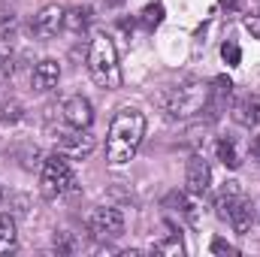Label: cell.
Masks as SVG:
<instances>
[{
    "label": "cell",
    "instance_id": "cell-1",
    "mask_svg": "<svg viewBox=\"0 0 260 257\" xmlns=\"http://www.w3.org/2000/svg\"><path fill=\"white\" fill-rule=\"evenodd\" d=\"M142 136H145V115L139 109H130V106L118 109L112 124H109V133H106V160L112 167L127 164L139 151Z\"/></svg>",
    "mask_w": 260,
    "mask_h": 257
},
{
    "label": "cell",
    "instance_id": "cell-2",
    "mask_svg": "<svg viewBox=\"0 0 260 257\" xmlns=\"http://www.w3.org/2000/svg\"><path fill=\"white\" fill-rule=\"evenodd\" d=\"M88 73H91L94 85L103 88V91H118L121 88L118 52H115V43L106 34H94V40L88 46Z\"/></svg>",
    "mask_w": 260,
    "mask_h": 257
},
{
    "label": "cell",
    "instance_id": "cell-3",
    "mask_svg": "<svg viewBox=\"0 0 260 257\" xmlns=\"http://www.w3.org/2000/svg\"><path fill=\"white\" fill-rule=\"evenodd\" d=\"M73 188H76V176L70 170L67 154H61V151L49 154L43 160V173H40V191H43V197L46 200H58L67 191H73Z\"/></svg>",
    "mask_w": 260,
    "mask_h": 257
},
{
    "label": "cell",
    "instance_id": "cell-4",
    "mask_svg": "<svg viewBox=\"0 0 260 257\" xmlns=\"http://www.w3.org/2000/svg\"><path fill=\"white\" fill-rule=\"evenodd\" d=\"M206 97H209V88L200 79H188L185 85H179L173 91L167 109H170L173 118H188V115H194V112H200L206 106Z\"/></svg>",
    "mask_w": 260,
    "mask_h": 257
},
{
    "label": "cell",
    "instance_id": "cell-5",
    "mask_svg": "<svg viewBox=\"0 0 260 257\" xmlns=\"http://www.w3.org/2000/svg\"><path fill=\"white\" fill-rule=\"evenodd\" d=\"M88 227H91V233L100 236V239H115V236L124 233V215H121L118 209H106V206H103V209H94V212H91Z\"/></svg>",
    "mask_w": 260,
    "mask_h": 257
},
{
    "label": "cell",
    "instance_id": "cell-6",
    "mask_svg": "<svg viewBox=\"0 0 260 257\" xmlns=\"http://www.w3.org/2000/svg\"><path fill=\"white\" fill-rule=\"evenodd\" d=\"M58 145L64 148L67 154H73V157H88L91 151H94V136L88 133V130H58Z\"/></svg>",
    "mask_w": 260,
    "mask_h": 257
},
{
    "label": "cell",
    "instance_id": "cell-7",
    "mask_svg": "<svg viewBox=\"0 0 260 257\" xmlns=\"http://www.w3.org/2000/svg\"><path fill=\"white\" fill-rule=\"evenodd\" d=\"M230 94H233V82L227 79V76H218L215 82H212V88H209V97H206V112H209V118L215 121V118H221V112H227V100H230Z\"/></svg>",
    "mask_w": 260,
    "mask_h": 257
},
{
    "label": "cell",
    "instance_id": "cell-8",
    "mask_svg": "<svg viewBox=\"0 0 260 257\" xmlns=\"http://www.w3.org/2000/svg\"><path fill=\"white\" fill-rule=\"evenodd\" d=\"M64 121L70 127H79V130H88L91 121H94V109H91V100H85L82 94L64 100Z\"/></svg>",
    "mask_w": 260,
    "mask_h": 257
},
{
    "label": "cell",
    "instance_id": "cell-9",
    "mask_svg": "<svg viewBox=\"0 0 260 257\" xmlns=\"http://www.w3.org/2000/svg\"><path fill=\"white\" fill-rule=\"evenodd\" d=\"M61 27H64V6H58V3L43 6V9H40V15L34 18V34H37V37H43V40L55 37Z\"/></svg>",
    "mask_w": 260,
    "mask_h": 257
},
{
    "label": "cell",
    "instance_id": "cell-10",
    "mask_svg": "<svg viewBox=\"0 0 260 257\" xmlns=\"http://www.w3.org/2000/svg\"><path fill=\"white\" fill-rule=\"evenodd\" d=\"M209 182H212V170H209V164L194 154L191 160H188V173H185V185H188V194H194V197H203V194L209 191Z\"/></svg>",
    "mask_w": 260,
    "mask_h": 257
},
{
    "label": "cell",
    "instance_id": "cell-11",
    "mask_svg": "<svg viewBox=\"0 0 260 257\" xmlns=\"http://www.w3.org/2000/svg\"><path fill=\"white\" fill-rule=\"evenodd\" d=\"M227 221H230V227L236 233H248L251 224H254V206H251V200L236 197L233 206H230V212H227Z\"/></svg>",
    "mask_w": 260,
    "mask_h": 257
},
{
    "label": "cell",
    "instance_id": "cell-12",
    "mask_svg": "<svg viewBox=\"0 0 260 257\" xmlns=\"http://www.w3.org/2000/svg\"><path fill=\"white\" fill-rule=\"evenodd\" d=\"M58 79H61V67H58V61L46 58V61H40V64L34 67L30 85H34V91H52V88L58 85Z\"/></svg>",
    "mask_w": 260,
    "mask_h": 257
},
{
    "label": "cell",
    "instance_id": "cell-13",
    "mask_svg": "<svg viewBox=\"0 0 260 257\" xmlns=\"http://www.w3.org/2000/svg\"><path fill=\"white\" fill-rule=\"evenodd\" d=\"M233 121L236 124H242V127H254L260 121V100L257 97H251V94H245V97H239L236 103H233Z\"/></svg>",
    "mask_w": 260,
    "mask_h": 257
},
{
    "label": "cell",
    "instance_id": "cell-14",
    "mask_svg": "<svg viewBox=\"0 0 260 257\" xmlns=\"http://www.w3.org/2000/svg\"><path fill=\"white\" fill-rule=\"evenodd\" d=\"M91 15H94L91 6H70V9H64V27L79 34V30H85L91 24Z\"/></svg>",
    "mask_w": 260,
    "mask_h": 257
},
{
    "label": "cell",
    "instance_id": "cell-15",
    "mask_svg": "<svg viewBox=\"0 0 260 257\" xmlns=\"http://www.w3.org/2000/svg\"><path fill=\"white\" fill-rule=\"evenodd\" d=\"M15 248V218L9 212H0V254Z\"/></svg>",
    "mask_w": 260,
    "mask_h": 257
},
{
    "label": "cell",
    "instance_id": "cell-16",
    "mask_svg": "<svg viewBox=\"0 0 260 257\" xmlns=\"http://www.w3.org/2000/svg\"><path fill=\"white\" fill-rule=\"evenodd\" d=\"M218 160L224 164V167H230V170H236L242 160H239V151H236V145L230 142V139H218Z\"/></svg>",
    "mask_w": 260,
    "mask_h": 257
},
{
    "label": "cell",
    "instance_id": "cell-17",
    "mask_svg": "<svg viewBox=\"0 0 260 257\" xmlns=\"http://www.w3.org/2000/svg\"><path fill=\"white\" fill-rule=\"evenodd\" d=\"M139 21H142V27H157L160 21H164V3H148L145 9H142V15H139Z\"/></svg>",
    "mask_w": 260,
    "mask_h": 257
},
{
    "label": "cell",
    "instance_id": "cell-18",
    "mask_svg": "<svg viewBox=\"0 0 260 257\" xmlns=\"http://www.w3.org/2000/svg\"><path fill=\"white\" fill-rule=\"evenodd\" d=\"M221 58H224L230 67H239V64H242V49H239L233 40H227V43L221 46Z\"/></svg>",
    "mask_w": 260,
    "mask_h": 257
},
{
    "label": "cell",
    "instance_id": "cell-19",
    "mask_svg": "<svg viewBox=\"0 0 260 257\" xmlns=\"http://www.w3.org/2000/svg\"><path fill=\"white\" fill-rule=\"evenodd\" d=\"M154 251H157V254H182V251H185V245H182V239L176 236V239H170V242L154 245Z\"/></svg>",
    "mask_w": 260,
    "mask_h": 257
},
{
    "label": "cell",
    "instance_id": "cell-20",
    "mask_svg": "<svg viewBox=\"0 0 260 257\" xmlns=\"http://www.w3.org/2000/svg\"><path fill=\"white\" fill-rule=\"evenodd\" d=\"M209 251L212 254H239V248H233L230 242H224V239H212V245H209Z\"/></svg>",
    "mask_w": 260,
    "mask_h": 257
},
{
    "label": "cell",
    "instance_id": "cell-21",
    "mask_svg": "<svg viewBox=\"0 0 260 257\" xmlns=\"http://www.w3.org/2000/svg\"><path fill=\"white\" fill-rule=\"evenodd\" d=\"M164 206H179V212H188L191 206H188V200H185V194H179V191H173L167 200H164Z\"/></svg>",
    "mask_w": 260,
    "mask_h": 257
},
{
    "label": "cell",
    "instance_id": "cell-22",
    "mask_svg": "<svg viewBox=\"0 0 260 257\" xmlns=\"http://www.w3.org/2000/svg\"><path fill=\"white\" fill-rule=\"evenodd\" d=\"M21 118V106L18 103H6V109H3V121H18Z\"/></svg>",
    "mask_w": 260,
    "mask_h": 257
},
{
    "label": "cell",
    "instance_id": "cell-23",
    "mask_svg": "<svg viewBox=\"0 0 260 257\" xmlns=\"http://www.w3.org/2000/svg\"><path fill=\"white\" fill-rule=\"evenodd\" d=\"M245 27H248L251 37H257L260 40V15H248V18H245Z\"/></svg>",
    "mask_w": 260,
    "mask_h": 257
},
{
    "label": "cell",
    "instance_id": "cell-24",
    "mask_svg": "<svg viewBox=\"0 0 260 257\" xmlns=\"http://www.w3.org/2000/svg\"><path fill=\"white\" fill-rule=\"evenodd\" d=\"M221 6H224V9H230V12H239V9L245 6V0H221Z\"/></svg>",
    "mask_w": 260,
    "mask_h": 257
},
{
    "label": "cell",
    "instance_id": "cell-25",
    "mask_svg": "<svg viewBox=\"0 0 260 257\" xmlns=\"http://www.w3.org/2000/svg\"><path fill=\"white\" fill-rule=\"evenodd\" d=\"M251 154H254V157H260V136H254V139H251Z\"/></svg>",
    "mask_w": 260,
    "mask_h": 257
},
{
    "label": "cell",
    "instance_id": "cell-26",
    "mask_svg": "<svg viewBox=\"0 0 260 257\" xmlns=\"http://www.w3.org/2000/svg\"><path fill=\"white\" fill-rule=\"evenodd\" d=\"M109 3H121V0H109Z\"/></svg>",
    "mask_w": 260,
    "mask_h": 257
},
{
    "label": "cell",
    "instance_id": "cell-27",
    "mask_svg": "<svg viewBox=\"0 0 260 257\" xmlns=\"http://www.w3.org/2000/svg\"><path fill=\"white\" fill-rule=\"evenodd\" d=\"M0 64H3V61H0Z\"/></svg>",
    "mask_w": 260,
    "mask_h": 257
}]
</instances>
